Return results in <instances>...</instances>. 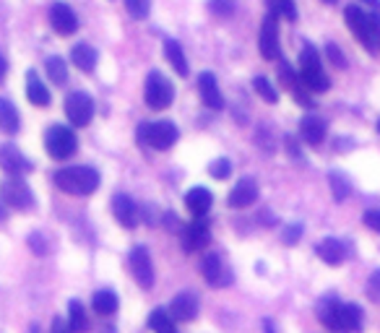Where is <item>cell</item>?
Wrapping results in <instances>:
<instances>
[{
    "label": "cell",
    "instance_id": "cell-1",
    "mask_svg": "<svg viewBox=\"0 0 380 333\" xmlns=\"http://www.w3.org/2000/svg\"><path fill=\"white\" fill-rule=\"evenodd\" d=\"M318 318L323 326L336 333H357L362 328V310L357 305H347L339 300H323L318 307Z\"/></svg>",
    "mask_w": 380,
    "mask_h": 333
},
{
    "label": "cell",
    "instance_id": "cell-2",
    "mask_svg": "<svg viewBox=\"0 0 380 333\" xmlns=\"http://www.w3.org/2000/svg\"><path fill=\"white\" fill-rule=\"evenodd\" d=\"M344 18L347 26L354 37L359 39V45L365 47L370 55L380 53V18L375 14H367L359 6H347L344 8Z\"/></svg>",
    "mask_w": 380,
    "mask_h": 333
},
{
    "label": "cell",
    "instance_id": "cell-3",
    "mask_svg": "<svg viewBox=\"0 0 380 333\" xmlns=\"http://www.w3.org/2000/svg\"><path fill=\"white\" fill-rule=\"evenodd\" d=\"M55 185L68 196H92L99 188V172L94 166H65L55 174Z\"/></svg>",
    "mask_w": 380,
    "mask_h": 333
},
{
    "label": "cell",
    "instance_id": "cell-4",
    "mask_svg": "<svg viewBox=\"0 0 380 333\" xmlns=\"http://www.w3.org/2000/svg\"><path fill=\"white\" fill-rule=\"evenodd\" d=\"M180 138V130H177L175 122L169 120H157V122H144L138 128V144L149 146L154 152H167L177 144Z\"/></svg>",
    "mask_w": 380,
    "mask_h": 333
},
{
    "label": "cell",
    "instance_id": "cell-5",
    "mask_svg": "<svg viewBox=\"0 0 380 333\" xmlns=\"http://www.w3.org/2000/svg\"><path fill=\"white\" fill-rule=\"evenodd\" d=\"M300 81L307 86V91H328L331 89V81H328L326 70H323L318 50L310 45L300 53Z\"/></svg>",
    "mask_w": 380,
    "mask_h": 333
},
{
    "label": "cell",
    "instance_id": "cell-6",
    "mask_svg": "<svg viewBox=\"0 0 380 333\" xmlns=\"http://www.w3.org/2000/svg\"><path fill=\"white\" fill-rule=\"evenodd\" d=\"M144 97L146 105L152 107V110H167L172 105V99H175V86H172V81L164 73L152 70L144 83Z\"/></svg>",
    "mask_w": 380,
    "mask_h": 333
},
{
    "label": "cell",
    "instance_id": "cell-7",
    "mask_svg": "<svg viewBox=\"0 0 380 333\" xmlns=\"http://www.w3.org/2000/svg\"><path fill=\"white\" fill-rule=\"evenodd\" d=\"M76 133L70 128H65V125H53V128L45 133V149L47 154L53 157V159H68V157H73L76 154Z\"/></svg>",
    "mask_w": 380,
    "mask_h": 333
},
{
    "label": "cell",
    "instance_id": "cell-8",
    "mask_svg": "<svg viewBox=\"0 0 380 333\" xmlns=\"http://www.w3.org/2000/svg\"><path fill=\"white\" fill-rule=\"evenodd\" d=\"M0 201L11 206V208H31L34 206L31 188L23 182L21 174H11V177L0 182Z\"/></svg>",
    "mask_w": 380,
    "mask_h": 333
},
{
    "label": "cell",
    "instance_id": "cell-9",
    "mask_svg": "<svg viewBox=\"0 0 380 333\" xmlns=\"http://www.w3.org/2000/svg\"><path fill=\"white\" fill-rule=\"evenodd\" d=\"M65 115L76 128H84L94 117V99L86 91H73L65 97Z\"/></svg>",
    "mask_w": 380,
    "mask_h": 333
},
{
    "label": "cell",
    "instance_id": "cell-10",
    "mask_svg": "<svg viewBox=\"0 0 380 333\" xmlns=\"http://www.w3.org/2000/svg\"><path fill=\"white\" fill-rule=\"evenodd\" d=\"M258 47L266 60H279L282 47H279V16L276 14H266V18H263V26H260L258 34Z\"/></svg>",
    "mask_w": 380,
    "mask_h": 333
},
{
    "label": "cell",
    "instance_id": "cell-11",
    "mask_svg": "<svg viewBox=\"0 0 380 333\" xmlns=\"http://www.w3.org/2000/svg\"><path fill=\"white\" fill-rule=\"evenodd\" d=\"M130 271L136 276V281L141 284L144 289H152L154 287V263H152V255H149V250L146 248H133L130 250Z\"/></svg>",
    "mask_w": 380,
    "mask_h": 333
},
{
    "label": "cell",
    "instance_id": "cell-12",
    "mask_svg": "<svg viewBox=\"0 0 380 333\" xmlns=\"http://www.w3.org/2000/svg\"><path fill=\"white\" fill-rule=\"evenodd\" d=\"M209 240H211V232H209V221L204 216H196V219L190 221L188 227L183 229V237H180L185 253H196V250L206 248Z\"/></svg>",
    "mask_w": 380,
    "mask_h": 333
},
{
    "label": "cell",
    "instance_id": "cell-13",
    "mask_svg": "<svg viewBox=\"0 0 380 333\" xmlns=\"http://www.w3.org/2000/svg\"><path fill=\"white\" fill-rule=\"evenodd\" d=\"M50 23H53V29L60 34V37H70V34H76L78 29V16L73 14V8L65 6V3H55L50 8Z\"/></svg>",
    "mask_w": 380,
    "mask_h": 333
},
{
    "label": "cell",
    "instance_id": "cell-14",
    "mask_svg": "<svg viewBox=\"0 0 380 333\" xmlns=\"http://www.w3.org/2000/svg\"><path fill=\"white\" fill-rule=\"evenodd\" d=\"M201 273H204L206 284H211V287H227V284H232V273L227 271V265L221 263V258L216 253H209L204 258Z\"/></svg>",
    "mask_w": 380,
    "mask_h": 333
},
{
    "label": "cell",
    "instance_id": "cell-15",
    "mask_svg": "<svg viewBox=\"0 0 380 333\" xmlns=\"http://www.w3.org/2000/svg\"><path fill=\"white\" fill-rule=\"evenodd\" d=\"M112 213H115V219L128 229L138 227V221H141V208L136 206V201L130 196H122V193H117V196L112 198Z\"/></svg>",
    "mask_w": 380,
    "mask_h": 333
},
{
    "label": "cell",
    "instance_id": "cell-16",
    "mask_svg": "<svg viewBox=\"0 0 380 333\" xmlns=\"http://www.w3.org/2000/svg\"><path fill=\"white\" fill-rule=\"evenodd\" d=\"M227 201L232 208H248V206H253L258 201V182L253 180V177H243V180L232 188Z\"/></svg>",
    "mask_w": 380,
    "mask_h": 333
},
{
    "label": "cell",
    "instance_id": "cell-17",
    "mask_svg": "<svg viewBox=\"0 0 380 333\" xmlns=\"http://www.w3.org/2000/svg\"><path fill=\"white\" fill-rule=\"evenodd\" d=\"M169 315L172 320H183V323H190V320L198 315V297L193 292H180V295L169 302Z\"/></svg>",
    "mask_w": 380,
    "mask_h": 333
},
{
    "label": "cell",
    "instance_id": "cell-18",
    "mask_svg": "<svg viewBox=\"0 0 380 333\" xmlns=\"http://www.w3.org/2000/svg\"><path fill=\"white\" fill-rule=\"evenodd\" d=\"M0 166L6 169V172H11V174H26V172H31V164H29V159L23 157L19 149H16L14 144H6V146H0Z\"/></svg>",
    "mask_w": 380,
    "mask_h": 333
},
{
    "label": "cell",
    "instance_id": "cell-19",
    "mask_svg": "<svg viewBox=\"0 0 380 333\" xmlns=\"http://www.w3.org/2000/svg\"><path fill=\"white\" fill-rule=\"evenodd\" d=\"M326 133H328L326 120H320L315 115H307V117H302V122H300V136H302V141L307 146H320L326 141Z\"/></svg>",
    "mask_w": 380,
    "mask_h": 333
},
{
    "label": "cell",
    "instance_id": "cell-20",
    "mask_svg": "<svg viewBox=\"0 0 380 333\" xmlns=\"http://www.w3.org/2000/svg\"><path fill=\"white\" fill-rule=\"evenodd\" d=\"M198 91H201V99H204L206 107H211V110H221L224 107V97H221L219 83H216L213 73H201L198 76Z\"/></svg>",
    "mask_w": 380,
    "mask_h": 333
},
{
    "label": "cell",
    "instance_id": "cell-21",
    "mask_svg": "<svg viewBox=\"0 0 380 333\" xmlns=\"http://www.w3.org/2000/svg\"><path fill=\"white\" fill-rule=\"evenodd\" d=\"M315 253H318L320 260L328 265H339L347 260V248H344V243L336 240V237H326V240L315 248Z\"/></svg>",
    "mask_w": 380,
    "mask_h": 333
},
{
    "label": "cell",
    "instance_id": "cell-22",
    "mask_svg": "<svg viewBox=\"0 0 380 333\" xmlns=\"http://www.w3.org/2000/svg\"><path fill=\"white\" fill-rule=\"evenodd\" d=\"M70 60L76 65L78 70H84V73H92L97 68L99 63V55L92 45H76L73 47V53H70Z\"/></svg>",
    "mask_w": 380,
    "mask_h": 333
},
{
    "label": "cell",
    "instance_id": "cell-23",
    "mask_svg": "<svg viewBox=\"0 0 380 333\" xmlns=\"http://www.w3.org/2000/svg\"><path fill=\"white\" fill-rule=\"evenodd\" d=\"M211 204H213V196L206 188H193V190H188V196H185V206H188L196 216H206L209 208H211Z\"/></svg>",
    "mask_w": 380,
    "mask_h": 333
},
{
    "label": "cell",
    "instance_id": "cell-24",
    "mask_svg": "<svg viewBox=\"0 0 380 333\" xmlns=\"http://www.w3.org/2000/svg\"><path fill=\"white\" fill-rule=\"evenodd\" d=\"M26 97H29L31 105H37V107L50 105V91H47L45 83L39 81V76L34 73V70L26 73Z\"/></svg>",
    "mask_w": 380,
    "mask_h": 333
},
{
    "label": "cell",
    "instance_id": "cell-25",
    "mask_svg": "<svg viewBox=\"0 0 380 333\" xmlns=\"http://www.w3.org/2000/svg\"><path fill=\"white\" fill-rule=\"evenodd\" d=\"M19 128H21V117H19V110H16L8 99L0 97V130L3 133H8V136H14V133H19Z\"/></svg>",
    "mask_w": 380,
    "mask_h": 333
},
{
    "label": "cell",
    "instance_id": "cell-26",
    "mask_svg": "<svg viewBox=\"0 0 380 333\" xmlns=\"http://www.w3.org/2000/svg\"><path fill=\"white\" fill-rule=\"evenodd\" d=\"M164 58L172 63V68L180 73V76H188V60H185V53L180 42L175 39H164Z\"/></svg>",
    "mask_w": 380,
    "mask_h": 333
},
{
    "label": "cell",
    "instance_id": "cell-27",
    "mask_svg": "<svg viewBox=\"0 0 380 333\" xmlns=\"http://www.w3.org/2000/svg\"><path fill=\"white\" fill-rule=\"evenodd\" d=\"M94 305V312H99V315H112V312H117V295H115L112 289H99L97 295H94L92 300Z\"/></svg>",
    "mask_w": 380,
    "mask_h": 333
},
{
    "label": "cell",
    "instance_id": "cell-28",
    "mask_svg": "<svg viewBox=\"0 0 380 333\" xmlns=\"http://www.w3.org/2000/svg\"><path fill=\"white\" fill-rule=\"evenodd\" d=\"M328 185H331V193H334V201H347L352 196V182L347 174L342 172H331L328 174Z\"/></svg>",
    "mask_w": 380,
    "mask_h": 333
},
{
    "label": "cell",
    "instance_id": "cell-29",
    "mask_svg": "<svg viewBox=\"0 0 380 333\" xmlns=\"http://www.w3.org/2000/svg\"><path fill=\"white\" fill-rule=\"evenodd\" d=\"M45 68H47V76H50V81H53V83H65V81H68V63L63 60V58H58V55L47 58Z\"/></svg>",
    "mask_w": 380,
    "mask_h": 333
},
{
    "label": "cell",
    "instance_id": "cell-30",
    "mask_svg": "<svg viewBox=\"0 0 380 333\" xmlns=\"http://www.w3.org/2000/svg\"><path fill=\"white\" fill-rule=\"evenodd\" d=\"M268 14H276L279 18H287V21H297V6L295 0H266Z\"/></svg>",
    "mask_w": 380,
    "mask_h": 333
},
{
    "label": "cell",
    "instance_id": "cell-31",
    "mask_svg": "<svg viewBox=\"0 0 380 333\" xmlns=\"http://www.w3.org/2000/svg\"><path fill=\"white\" fill-rule=\"evenodd\" d=\"M149 326H152L154 333H177L175 331V320H172V315H169L167 310H154L152 318H149Z\"/></svg>",
    "mask_w": 380,
    "mask_h": 333
},
{
    "label": "cell",
    "instance_id": "cell-32",
    "mask_svg": "<svg viewBox=\"0 0 380 333\" xmlns=\"http://www.w3.org/2000/svg\"><path fill=\"white\" fill-rule=\"evenodd\" d=\"M68 326L73 333H81L86 328V310L78 300H70L68 302Z\"/></svg>",
    "mask_w": 380,
    "mask_h": 333
},
{
    "label": "cell",
    "instance_id": "cell-33",
    "mask_svg": "<svg viewBox=\"0 0 380 333\" xmlns=\"http://www.w3.org/2000/svg\"><path fill=\"white\" fill-rule=\"evenodd\" d=\"M253 89L258 91V97L263 99V102H268V105H276V102H279V91L271 86V81H268V78L258 76L255 81H253Z\"/></svg>",
    "mask_w": 380,
    "mask_h": 333
},
{
    "label": "cell",
    "instance_id": "cell-34",
    "mask_svg": "<svg viewBox=\"0 0 380 333\" xmlns=\"http://www.w3.org/2000/svg\"><path fill=\"white\" fill-rule=\"evenodd\" d=\"M209 174H211L213 180H227L229 174H232V162L229 159H213L211 166H209Z\"/></svg>",
    "mask_w": 380,
    "mask_h": 333
},
{
    "label": "cell",
    "instance_id": "cell-35",
    "mask_svg": "<svg viewBox=\"0 0 380 333\" xmlns=\"http://www.w3.org/2000/svg\"><path fill=\"white\" fill-rule=\"evenodd\" d=\"M209 11L213 16H229L235 11V0H209Z\"/></svg>",
    "mask_w": 380,
    "mask_h": 333
},
{
    "label": "cell",
    "instance_id": "cell-36",
    "mask_svg": "<svg viewBox=\"0 0 380 333\" xmlns=\"http://www.w3.org/2000/svg\"><path fill=\"white\" fill-rule=\"evenodd\" d=\"M29 248H31V253H37V255H47V253H50V243H47V237L39 235V232L29 235Z\"/></svg>",
    "mask_w": 380,
    "mask_h": 333
},
{
    "label": "cell",
    "instance_id": "cell-37",
    "mask_svg": "<svg viewBox=\"0 0 380 333\" xmlns=\"http://www.w3.org/2000/svg\"><path fill=\"white\" fill-rule=\"evenodd\" d=\"M149 0H125V8L130 11V16H136V18H144L149 14Z\"/></svg>",
    "mask_w": 380,
    "mask_h": 333
},
{
    "label": "cell",
    "instance_id": "cell-38",
    "mask_svg": "<svg viewBox=\"0 0 380 333\" xmlns=\"http://www.w3.org/2000/svg\"><path fill=\"white\" fill-rule=\"evenodd\" d=\"M367 297L373 302H380V268L370 273V279H367Z\"/></svg>",
    "mask_w": 380,
    "mask_h": 333
},
{
    "label": "cell",
    "instance_id": "cell-39",
    "mask_svg": "<svg viewBox=\"0 0 380 333\" xmlns=\"http://www.w3.org/2000/svg\"><path fill=\"white\" fill-rule=\"evenodd\" d=\"M326 55H328V60L334 63L336 68H347V58H344V53L334 45V42H328V45H326Z\"/></svg>",
    "mask_w": 380,
    "mask_h": 333
},
{
    "label": "cell",
    "instance_id": "cell-40",
    "mask_svg": "<svg viewBox=\"0 0 380 333\" xmlns=\"http://www.w3.org/2000/svg\"><path fill=\"white\" fill-rule=\"evenodd\" d=\"M300 237H302V224H292V227H287L282 232V240L287 245H295L297 240H300Z\"/></svg>",
    "mask_w": 380,
    "mask_h": 333
},
{
    "label": "cell",
    "instance_id": "cell-41",
    "mask_svg": "<svg viewBox=\"0 0 380 333\" xmlns=\"http://www.w3.org/2000/svg\"><path fill=\"white\" fill-rule=\"evenodd\" d=\"M362 221H365V224L373 229V232H378V235H380V208H370V211H365Z\"/></svg>",
    "mask_w": 380,
    "mask_h": 333
},
{
    "label": "cell",
    "instance_id": "cell-42",
    "mask_svg": "<svg viewBox=\"0 0 380 333\" xmlns=\"http://www.w3.org/2000/svg\"><path fill=\"white\" fill-rule=\"evenodd\" d=\"M53 333H73V331H70L68 323H63L60 318H55L53 320Z\"/></svg>",
    "mask_w": 380,
    "mask_h": 333
},
{
    "label": "cell",
    "instance_id": "cell-43",
    "mask_svg": "<svg viewBox=\"0 0 380 333\" xmlns=\"http://www.w3.org/2000/svg\"><path fill=\"white\" fill-rule=\"evenodd\" d=\"M6 70H8V63H6V58H3V55H0V78L6 76Z\"/></svg>",
    "mask_w": 380,
    "mask_h": 333
},
{
    "label": "cell",
    "instance_id": "cell-44",
    "mask_svg": "<svg viewBox=\"0 0 380 333\" xmlns=\"http://www.w3.org/2000/svg\"><path fill=\"white\" fill-rule=\"evenodd\" d=\"M362 3H367V6H373V8H380V0H362Z\"/></svg>",
    "mask_w": 380,
    "mask_h": 333
},
{
    "label": "cell",
    "instance_id": "cell-45",
    "mask_svg": "<svg viewBox=\"0 0 380 333\" xmlns=\"http://www.w3.org/2000/svg\"><path fill=\"white\" fill-rule=\"evenodd\" d=\"M263 328H266V333H274V326H271L268 320H266V323H263Z\"/></svg>",
    "mask_w": 380,
    "mask_h": 333
},
{
    "label": "cell",
    "instance_id": "cell-46",
    "mask_svg": "<svg viewBox=\"0 0 380 333\" xmlns=\"http://www.w3.org/2000/svg\"><path fill=\"white\" fill-rule=\"evenodd\" d=\"M6 219V211H3V204H0V221Z\"/></svg>",
    "mask_w": 380,
    "mask_h": 333
},
{
    "label": "cell",
    "instance_id": "cell-47",
    "mask_svg": "<svg viewBox=\"0 0 380 333\" xmlns=\"http://www.w3.org/2000/svg\"><path fill=\"white\" fill-rule=\"evenodd\" d=\"M323 3H328V6H334V3H336V0H323Z\"/></svg>",
    "mask_w": 380,
    "mask_h": 333
},
{
    "label": "cell",
    "instance_id": "cell-48",
    "mask_svg": "<svg viewBox=\"0 0 380 333\" xmlns=\"http://www.w3.org/2000/svg\"><path fill=\"white\" fill-rule=\"evenodd\" d=\"M378 133H380V120H378Z\"/></svg>",
    "mask_w": 380,
    "mask_h": 333
}]
</instances>
